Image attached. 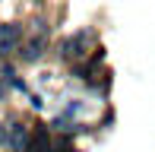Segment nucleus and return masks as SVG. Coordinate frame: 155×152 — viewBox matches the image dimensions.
I'll list each match as a JSON object with an SVG mask.
<instances>
[{"instance_id": "f257e3e1", "label": "nucleus", "mask_w": 155, "mask_h": 152, "mask_svg": "<svg viewBox=\"0 0 155 152\" xmlns=\"http://www.w3.org/2000/svg\"><path fill=\"white\" fill-rule=\"evenodd\" d=\"M19 45H22V29L19 25H13V22H6V25H0V54H13V51H19Z\"/></svg>"}, {"instance_id": "f03ea898", "label": "nucleus", "mask_w": 155, "mask_h": 152, "mask_svg": "<svg viewBox=\"0 0 155 152\" xmlns=\"http://www.w3.org/2000/svg\"><path fill=\"white\" fill-rule=\"evenodd\" d=\"M10 152H32V140H29V127L25 124H13L10 127Z\"/></svg>"}, {"instance_id": "7ed1b4c3", "label": "nucleus", "mask_w": 155, "mask_h": 152, "mask_svg": "<svg viewBox=\"0 0 155 152\" xmlns=\"http://www.w3.org/2000/svg\"><path fill=\"white\" fill-rule=\"evenodd\" d=\"M86 41H92V35H89V32H79V35L76 38H70L67 45H63V57H70V60H79L82 54V48H86Z\"/></svg>"}, {"instance_id": "20e7f679", "label": "nucleus", "mask_w": 155, "mask_h": 152, "mask_svg": "<svg viewBox=\"0 0 155 152\" xmlns=\"http://www.w3.org/2000/svg\"><path fill=\"white\" fill-rule=\"evenodd\" d=\"M45 45H48V38H45V35H38V38H32L29 45H25V51H22V57H25V60H38L41 54H45Z\"/></svg>"}, {"instance_id": "39448f33", "label": "nucleus", "mask_w": 155, "mask_h": 152, "mask_svg": "<svg viewBox=\"0 0 155 152\" xmlns=\"http://www.w3.org/2000/svg\"><path fill=\"white\" fill-rule=\"evenodd\" d=\"M0 143H10V130H3V124H0Z\"/></svg>"}]
</instances>
